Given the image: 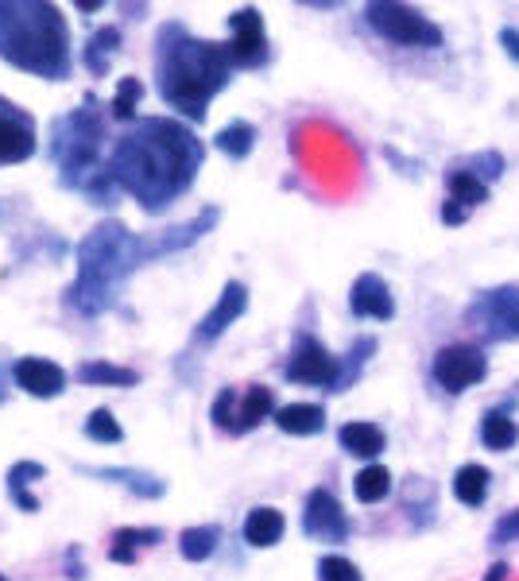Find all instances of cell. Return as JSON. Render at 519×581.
<instances>
[{"instance_id":"obj_1","label":"cell","mask_w":519,"mask_h":581,"mask_svg":"<svg viewBox=\"0 0 519 581\" xmlns=\"http://www.w3.org/2000/svg\"><path fill=\"white\" fill-rule=\"evenodd\" d=\"M202 160H206V147L186 124L167 121V116H147L116 140L109 171H113L116 186L132 194L147 214H160L179 194L191 191Z\"/></svg>"},{"instance_id":"obj_2","label":"cell","mask_w":519,"mask_h":581,"mask_svg":"<svg viewBox=\"0 0 519 581\" xmlns=\"http://www.w3.org/2000/svg\"><path fill=\"white\" fill-rule=\"evenodd\" d=\"M217 210H202L194 222L179 225V230H163L155 237H136L121 222H105L78 245V279L70 287V306H78L82 314H105L116 303L124 279L144 264L160 261L167 253L194 245L199 237H206L217 225Z\"/></svg>"},{"instance_id":"obj_3","label":"cell","mask_w":519,"mask_h":581,"mask_svg":"<svg viewBox=\"0 0 519 581\" xmlns=\"http://www.w3.org/2000/svg\"><path fill=\"white\" fill-rule=\"evenodd\" d=\"M233 59L225 43L199 39L183 23H163L155 35V78L160 98L186 121H206V109L230 85Z\"/></svg>"},{"instance_id":"obj_4","label":"cell","mask_w":519,"mask_h":581,"mask_svg":"<svg viewBox=\"0 0 519 581\" xmlns=\"http://www.w3.org/2000/svg\"><path fill=\"white\" fill-rule=\"evenodd\" d=\"M0 59L47 82L70 74L67 16L43 0H0Z\"/></svg>"},{"instance_id":"obj_5","label":"cell","mask_w":519,"mask_h":581,"mask_svg":"<svg viewBox=\"0 0 519 581\" xmlns=\"http://www.w3.org/2000/svg\"><path fill=\"white\" fill-rule=\"evenodd\" d=\"M101 140H105V124L98 113V98L85 93L82 109L62 116L51 129V155L62 171V183L85 191L93 179L105 175L109 167H101Z\"/></svg>"},{"instance_id":"obj_6","label":"cell","mask_w":519,"mask_h":581,"mask_svg":"<svg viewBox=\"0 0 519 581\" xmlns=\"http://www.w3.org/2000/svg\"><path fill=\"white\" fill-rule=\"evenodd\" d=\"M365 20L376 35H384L388 43L399 47H423V51H435L442 47V28L430 23L419 8L411 4H388V0H376L365 8Z\"/></svg>"},{"instance_id":"obj_7","label":"cell","mask_w":519,"mask_h":581,"mask_svg":"<svg viewBox=\"0 0 519 581\" xmlns=\"http://www.w3.org/2000/svg\"><path fill=\"white\" fill-rule=\"evenodd\" d=\"M466 322L489 342H519V287L481 290L466 310Z\"/></svg>"},{"instance_id":"obj_8","label":"cell","mask_w":519,"mask_h":581,"mask_svg":"<svg viewBox=\"0 0 519 581\" xmlns=\"http://www.w3.org/2000/svg\"><path fill=\"white\" fill-rule=\"evenodd\" d=\"M430 373H435V380L442 384L446 391L458 396V391L474 388V384H481L485 376H489V360H485V353L477 349V345H442V349L435 353Z\"/></svg>"},{"instance_id":"obj_9","label":"cell","mask_w":519,"mask_h":581,"mask_svg":"<svg viewBox=\"0 0 519 581\" xmlns=\"http://www.w3.org/2000/svg\"><path fill=\"white\" fill-rule=\"evenodd\" d=\"M283 376L295 384H314V388H337L342 384V368H337V357H329V349L314 337H298L295 349H291V360L283 368Z\"/></svg>"},{"instance_id":"obj_10","label":"cell","mask_w":519,"mask_h":581,"mask_svg":"<svg viewBox=\"0 0 519 581\" xmlns=\"http://www.w3.org/2000/svg\"><path fill=\"white\" fill-rule=\"evenodd\" d=\"M39 147V132L28 109H20L16 101L0 98V167L31 160Z\"/></svg>"},{"instance_id":"obj_11","label":"cell","mask_w":519,"mask_h":581,"mask_svg":"<svg viewBox=\"0 0 519 581\" xmlns=\"http://www.w3.org/2000/svg\"><path fill=\"white\" fill-rule=\"evenodd\" d=\"M230 51L233 67H260L267 59V31H264V16L256 8H241L230 16Z\"/></svg>"},{"instance_id":"obj_12","label":"cell","mask_w":519,"mask_h":581,"mask_svg":"<svg viewBox=\"0 0 519 581\" xmlns=\"http://www.w3.org/2000/svg\"><path fill=\"white\" fill-rule=\"evenodd\" d=\"M303 531L311 539H322V543H342L349 536V520H345L342 504L329 489H314L306 497L303 508Z\"/></svg>"},{"instance_id":"obj_13","label":"cell","mask_w":519,"mask_h":581,"mask_svg":"<svg viewBox=\"0 0 519 581\" xmlns=\"http://www.w3.org/2000/svg\"><path fill=\"white\" fill-rule=\"evenodd\" d=\"M245 310H248V287L241 284V279H230V284L222 287V295H217L214 310L199 322L194 342H217V337H222Z\"/></svg>"},{"instance_id":"obj_14","label":"cell","mask_w":519,"mask_h":581,"mask_svg":"<svg viewBox=\"0 0 519 581\" xmlns=\"http://www.w3.org/2000/svg\"><path fill=\"white\" fill-rule=\"evenodd\" d=\"M12 376H16V388H23L35 399H54L67 388V373H62L54 360H43V357H20L12 365Z\"/></svg>"},{"instance_id":"obj_15","label":"cell","mask_w":519,"mask_h":581,"mask_svg":"<svg viewBox=\"0 0 519 581\" xmlns=\"http://www.w3.org/2000/svg\"><path fill=\"white\" fill-rule=\"evenodd\" d=\"M349 310L357 318H376V322H388L396 314V298H391L388 284H384L376 272H365V276L353 279L349 290Z\"/></svg>"},{"instance_id":"obj_16","label":"cell","mask_w":519,"mask_h":581,"mask_svg":"<svg viewBox=\"0 0 519 581\" xmlns=\"http://www.w3.org/2000/svg\"><path fill=\"white\" fill-rule=\"evenodd\" d=\"M337 442H342V450L353 453V458H380L388 438H384V430L376 427V422H345V427L337 430Z\"/></svg>"},{"instance_id":"obj_17","label":"cell","mask_w":519,"mask_h":581,"mask_svg":"<svg viewBox=\"0 0 519 581\" xmlns=\"http://www.w3.org/2000/svg\"><path fill=\"white\" fill-rule=\"evenodd\" d=\"M287 531V520H283L279 508H253L245 520V543L256 547V551H267L275 547Z\"/></svg>"},{"instance_id":"obj_18","label":"cell","mask_w":519,"mask_h":581,"mask_svg":"<svg viewBox=\"0 0 519 581\" xmlns=\"http://www.w3.org/2000/svg\"><path fill=\"white\" fill-rule=\"evenodd\" d=\"M275 427L283 435H295V438H311L326 427V411L318 404H287L275 411Z\"/></svg>"},{"instance_id":"obj_19","label":"cell","mask_w":519,"mask_h":581,"mask_svg":"<svg viewBox=\"0 0 519 581\" xmlns=\"http://www.w3.org/2000/svg\"><path fill=\"white\" fill-rule=\"evenodd\" d=\"M155 543H163L160 528H121L113 536V551H109V559L121 562V567H132V562L140 559V551H144V547H155Z\"/></svg>"},{"instance_id":"obj_20","label":"cell","mask_w":519,"mask_h":581,"mask_svg":"<svg viewBox=\"0 0 519 581\" xmlns=\"http://www.w3.org/2000/svg\"><path fill=\"white\" fill-rule=\"evenodd\" d=\"M275 415V396L272 388H264V384H253V388L241 396V411H237V435H245V430L260 427L264 419H272Z\"/></svg>"},{"instance_id":"obj_21","label":"cell","mask_w":519,"mask_h":581,"mask_svg":"<svg viewBox=\"0 0 519 581\" xmlns=\"http://www.w3.org/2000/svg\"><path fill=\"white\" fill-rule=\"evenodd\" d=\"M78 380L93 384V388H132L140 376H136V368L109 365V360H85V365L78 368Z\"/></svg>"},{"instance_id":"obj_22","label":"cell","mask_w":519,"mask_h":581,"mask_svg":"<svg viewBox=\"0 0 519 581\" xmlns=\"http://www.w3.org/2000/svg\"><path fill=\"white\" fill-rule=\"evenodd\" d=\"M47 469L39 466V461H16L12 469H8V492H12V500L23 508V512H39V500L28 492V485L43 481Z\"/></svg>"},{"instance_id":"obj_23","label":"cell","mask_w":519,"mask_h":581,"mask_svg":"<svg viewBox=\"0 0 519 581\" xmlns=\"http://www.w3.org/2000/svg\"><path fill=\"white\" fill-rule=\"evenodd\" d=\"M85 473L105 477V481H121L129 492L147 497V500H155V497H163V492H167V481H160V477H152V473H140V469H85Z\"/></svg>"},{"instance_id":"obj_24","label":"cell","mask_w":519,"mask_h":581,"mask_svg":"<svg viewBox=\"0 0 519 581\" xmlns=\"http://www.w3.org/2000/svg\"><path fill=\"white\" fill-rule=\"evenodd\" d=\"M489 485H492V473L485 466H461L458 473H454V497H458L461 504L477 508L489 497Z\"/></svg>"},{"instance_id":"obj_25","label":"cell","mask_w":519,"mask_h":581,"mask_svg":"<svg viewBox=\"0 0 519 581\" xmlns=\"http://www.w3.org/2000/svg\"><path fill=\"white\" fill-rule=\"evenodd\" d=\"M116 47H121V28H101V31H93L90 35V43H85V70L90 74H105L109 70V62H113V54H116Z\"/></svg>"},{"instance_id":"obj_26","label":"cell","mask_w":519,"mask_h":581,"mask_svg":"<svg viewBox=\"0 0 519 581\" xmlns=\"http://www.w3.org/2000/svg\"><path fill=\"white\" fill-rule=\"evenodd\" d=\"M217 539H222V528H214V523L186 528L183 536H179V551H183L186 562H206L210 554L217 551Z\"/></svg>"},{"instance_id":"obj_27","label":"cell","mask_w":519,"mask_h":581,"mask_svg":"<svg viewBox=\"0 0 519 581\" xmlns=\"http://www.w3.org/2000/svg\"><path fill=\"white\" fill-rule=\"evenodd\" d=\"M446 186H450V198L469 210L489 202V186H485V179L474 175V171H446Z\"/></svg>"},{"instance_id":"obj_28","label":"cell","mask_w":519,"mask_h":581,"mask_svg":"<svg viewBox=\"0 0 519 581\" xmlns=\"http://www.w3.org/2000/svg\"><path fill=\"white\" fill-rule=\"evenodd\" d=\"M214 144H217V152H225L230 160H248V152H253V144H256V129L248 121H233L217 132Z\"/></svg>"},{"instance_id":"obj_29","label":"cell","mask_w":519,"mask_h":581,"mask_svg":"<svg viewBox=\"0 0 519 581\" xmlns=\"http://www.w3.org/2000/svg\"><path fill=\"white\" fill-rule=\"evenodd\" d=\"M353 492H357L360 504H376L391 492V473L384 466H368L353 477Z\"/></svg>"},{"instance_id":"obj_30","label":"cell","mask_w":519,"mask_h":581,"mask_svg":"<svg viewBox=\"0 0 519 581\" xmlns=\"http://www.w3.org/2000/svg\"><path fill=\"white\" fill-rule=\"evenodd\" d=\"M481 438L489 450H512L516 438H519V427H516V419H508L505 411H489L481 422Z\"/></svg>"},{"instance_id":"obj_31","label":"cell","mask_w":519,"mask_h":581,"mask_svg":"<svg viewBox=\"0 0 519 581\" xmlns=\"http://www.w3.org/2000/svg\"><path fill=\"white\" fill-rule=\"evenodd\" d=\"M140 98H144V82L140 78H121L116 82V98H113V116L116 121H132L136 116V105H140Z\"/></svg>"},{"instance_id":"obj_32","label":"cell","mask_w":519,"mask_h":581,"mask_svg":"<svg viewBox=\"0 0 519 581\" xmlns=\"http://www.w3.org/2000/svg\"><path fill=\"white\" fill-rule=\"evenodd\" d=\"M85 438L90 442H101V446H113V442H121L124 438V430H121V422L113 419V411H105V407H98V411L85 419Z\"/></svg>"},{"instance_id":"obj_33","label":"cell","mask_w":519,"mask_h":581,"mask_svg":"<svg viewBox=\"0 0 519 581\" xmlns=\"http://www.w3.org/2000/svg\"><path fill=\"white\" fill-rule=\"evenodd\" d=\"M237 411H241V396H237V388H225V391H217L214 411H210V419H214V427H217V430H230V435H237Z\"/></svg>"},{"instance_id":"obj_34","label":"cell","mask_w":519,"mask_h":581,"mask_svg":"<svg viewBox=\"0 0 519 581\" xmlns=\"http://www.w3.org/2000/svg\"><path fill=\"white\" fill-rule=\"evenodd\" d=\"M318 581H360V570L342 554H326L318 559Z\"/></svg>"},{"instance_id":"obj_35","label":"cell","mask_w":519,"mask_h":581,"mask_svg":"<svg viewBox=\"0 0 519 581\" xmlns=\"http://www.w3.org/2000/svg\"><path fill=\"white\" fill-rule=\"evenodd\" d=\"M466 217H469V206H461V202L446 198V206H442V225H461Z\"/></svg>"},{"instance_id":"obj_36","label":"cell","mask_w":519,"mask_h":581,"mask_svg":"<svg viewBox=\"0 0 519 581\" xmlns=\"http://www.w3.org/2000/svg\"><path fill=\"white\" fill-rule=\"evenodd\" d=\"M497 543H508V539H519V512H512V516H505L500 520V528H497Z\"/></svg>"},{"instance_id":"obj_37","label":"cell","mask_w":519,"mask_h":581,"mask_svg":"<svg viewBox=\"0 0 519 581\" xmlns=\"http://www.w3.org/2000/svg\"><path fill=\"white\" fill-rule=\"evenodd\" d=\"M500 43H505L508 59L519 62V31L516 28H505V31H500Z\"/></svg>"},{"instance_id":"obj_38","label":"cell","mask_w":519,"mask_h":581,"mask_svg":"<svg viewBox=\"0 0 519 581\" xmlns=\"http://www.w3.org/2000/svg\"><path fill=\"white\" fill-rule=\"evenodd\" d=\"M78 8H82V12H101L105 0H78Z\"/></svg>"},{"instance_id":"obj_39","label":"cell","mask_w":519,"mask_h":581,"mask_svg":"<svg viewBox=\"0 0 519 581\" xmlns=\"http://www.w3.org/2000/svg\"><path fill=\"white\" fill-rule=\"evenodd\" d=\"M505 574H508V567H505V562H497V567L489 570V578H485V581H505Z\"/></svg>"},{"instance_id":"obj_40","label":"cell","mask_w":519,"mask_h":581,"mask_svg":"<svg viewBox=\"0 0 519 581\" xmlns=\"http://www.w3.org/2000/svg\"><path fill=\"white\" fill-rule=\"evenodd\" d=\"M4 396H8V391H4V388H0V404H4Z\"/></svg>"},{"instance_id":"obj_41","label":"cell","mask_w":519,"mask_h":581,"mask_svg":"<svg viewBox=\"0 0 519 581\" xmlns=\"http://www.w3.org/2000/svg\"><path fill=\"white\" fill-rule=\"evenodd\" d=\"M0 581H8V578H4V574H0Z\"/></svg>"}]
</instances>
